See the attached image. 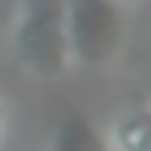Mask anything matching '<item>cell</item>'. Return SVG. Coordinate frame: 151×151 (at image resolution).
<instances>
[{
  "label": "cell",
  "instance_id": "6da1fadb",
  "mask_svg": "<svg viewBox=\"0 0 151 151\" xmlns=\"http://www.w3.org/2000/svg\"><path fill=\"white\" fill-rule=\"evenodd\" d=\"M106 151H151V114L127 110L106 131Z\"/></svg>",
  "mask_w": 151,
  "mask_h": 151
},
{
  "label": "cell",
  "instance_id": "7a4b0ae2",
  "mask_svg": "<svg viewBox=\"0 0 151 151\" xmlns=\"http://www.w3.org/2000/svg\"><path fill=\"white\" fill-rule=\"evenodd\" d=\"M147 114H151V110H147Z\"/></svg>",
  "mask_w": 151,
  "mask_h": 151
}]
</instances>
